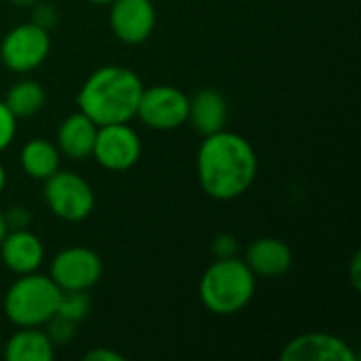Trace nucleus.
Instances as JSON below:
<instances>
[{
	"mask_svg": "<svg viewBox=\"0 0 361 361\" xmlns=\"http://www.w3.org/2000/svg\"><path fill=\"white\" fill-rule=\"evenodd\" d=\"M258 176V154L247 137L220 129L203 135L197 150V178L201 190L214 201L243 197Z\"/></svg>",
	"mask_w": 361,
	"mask_h": 361,
	"instance_id": "f257e3e1",
	"label": "nucleus"
},
{
	"mask_svg": "<svg viewBox=\"0 0 361 361\" xmlns=\"http://www.w3.org/2000/svg\"><path fill=\"white\" fill-rule=\"evenodd\" d=\"M144 91V82L137 72L125 66H102L93 70L78 95L76 104L97 127L112 123H131L137 112V104Z\"/></svg>",
	"mask_w": 361,
	"mask_h": 361,
	"instance_id": "f03ea898",
	"label": "nucleus"
},
{
	"mask_svg": "<svg viewBox=\"0 0 361 361\" xmlns=\"http://www.w3.org/2000/svg\"><path fill=\"white\" fill-rule=\"evenodd\" d=\"M256 281L243 258H216L199 279V300L212 315L231 317L252 302Z\"/></svg>",
	"mask_w": 361,
	"mask_h": 361,
	"instance_id": "7ed1b4c3",
	"label": "nucleus"
},
{
	"mask_svg": "<svg viewBox=\"0 0 361 361\" xmlns=\"http://www.w3.org/2000/svg\"><path fill=\"white\" fill-rule=\"evenodd\" d=\"M59 296L61 290L53 279L36 271L17 275L2 298V309L6 319L17 328H42L57 313Z\"/></svg>",
	"mask_w": 361,
	"mask_h": 361,
	"instance_id": "20e7f679",
	"label": "nucleus"
},
{
	"mask_svg": "<svg viewBox=\"0 0 361 361\" xmlns=\"http://www.w3.org/2000/svg\"><path fill=\"white\" fill-rule=\"evenodd\" d=\"M49 212L61 222H82L95 209V192L91 184L70 169H57L44 180L42 190Z\"/></svg>",
	"mask_w": 361,
	"mask_h": 361,
	"instance_id": "39448f33",
	"label": "nucleus"
},
{
	"mask_svg": "<svg viewBox=\"0 0 361 361\" xmlns=\"http://www.w3.org/2000/svg\"><path fill=\"white\" fill-rule=\"evenodd\" d=\"M51 53L49 30L34 21L11 27L0 40V61L15 74H27L40 68Z\"/></svg>",
	"mask_w": 361,
	"mask_h": 361,
	"instance_id": "423d86ee",
	"label": "nucleus"
},
{
	"mask_svg": "<svg viewBox=\"0 0 361 361\" xmlns=\"http://www.w3.org/2000/svg\"><path fill=\"white\" fill-rule=\"evenodd\" d=\"M104 275V262L97 252L85 245L59 250L49 262V277L61 292H89Z\"/></svg>",
	"mask_w": 361,
	"mask_h": 361,
	"instance_id": "0eeeda50",
	"label": "nucleus"
},
{
	"mask_svg": "<svg viewBox=\"0 0 361 361\" xmlns=\"http://www.w3.org/2000/svg\"><path fill=\"white\" fill-rule=\"evenodd\" d=\"M190 95L171 85L144 87L135 118L152 131H173L188 121Z\"/></svg>",
	"mask_w": 361,
	"mask_h": 361,
	"instance_id": "6e6552de",
	"label": "nucleus"
},
{
	"mask_svg": "<svg viewBox=\"0 0 361 361\" xmlns=\"http://www.w3.org/2000/svg\"><path fill=\"white\" fill-rule=\"evenodd\" d=\"M91 157L106 171H129L142 159V140L129 123L99 125Z\"/></svg>",
	"mask_w": 361,
	"mask_h": 361,
	"instance_id": "1a4fd4ad",
	"label": "nucleus"
},
{
	"mask_svg": "<svg viewBox=\"0 0 361 361\" xmlns=\"http://www.w3.org/2000/svg\"><path fill=\"white\" fill-rule=\"evenodd\" d=\"M110 30L127 47L144 44L157 27V8L152 0H114L110 4Z\"/></svg>",
	"mask_w": 361,
	"mask_h": 361,
	"instance_id": "9d476101",
	"label": "nucleus"
},
{
	"mask_svg": "<svg viewBox=\"0 0 361 361\" xmlns=\"http://www.w3.org/2000/svg\"><path fill=\"white\" fill-rule=\"evenodd\" d=\"M281 361H357L360 355L351 345L328 332H305L290 338L281 353Z\"/></svg>",
	"mask_w": 361,
	"mask_h": 361,
	"instance_id": "9b49d317",
	"label": "nucleus"
},
{
	"mask_svg": "<svg viewBox=\"0 0 361 361\" xmlns=\"http://www.w3.org/2000/svg\"><path fill=\"white\" fill-rule=\"evenodd\" d=\"M0 260L13 275L36 273L44 262V243L30 228H8L0 243Z\"/></svg>",
	"mask_w": 361,
	"mask_h": 361,
	"instance_id": "f8f14e48",
	"label": "nucleus"
},
{
	"mask_svg": "<svg viewBox=\"0 0 361 361\" xmlns=\"http://www.w3.org/2000/svg\"><path fill=\"white\" fill-rule=\"evenodd\" d=\"M243 260L256 279H279L292 269L294 252L283 239L258 237L247 245Z\"/></svg>",
	"mask_w": 361,
	"mask_h": 361,
	"instance_id": "ddd939ff",
	"label": "nucleus"
},
{
	"mask_svg": "<svg viewBox=\"0 0 361 361\" xmlns=\"http://www.w3.org/2000/svg\"><path fill=\"white\" fill-rule=\"evenodd\" d=\"M95 135H97V125L78 110L61 121L57 129L55 146L61 157L70 161H85L93 152Z\"/></svg>",
	"mask_w": 361,
	"mask_h": 361,
	"instance_id": "4468645a",
	"label": "nucleus"
},
{
	"mask_svg": "<svg viewBox=\"0 0 361 361\" xmlns=\"http://www.w3.org/2000/svg\"><path fill=\"white\" fill-rule=\"evenodd\" d=\"M226 118H228V104L220 91L199 89L195 95H190L186 125H192V129L197 133H201V135L216 133V131L224 129Z\"/></svg>",
	"mask_w": 361,
	"mask_h": 361,
	"instance_id": "2eb2a0df",
	"label": "nucleus"
},
{
	"mask_svg": "<svg viewBox=\"0 0 361 361\" xmlns=\"http://www.w3.org/2000/svg\"><path fill=\"white\" fill-rule=\"evenodd\" d=\"M0 351L6 361H51L55 357V345L40 328H19Z\"/></svg>",
	"mask_w": 361,
	"mask_h": 361,
	"instance_id": "dca6fc26",
	"label": "nucleus"
},
{
	"mask_svg": "<svg viewBox=\"0 0 361 361\" xmlns=\"http://www.w3.org/2000/svg\"><path fill=\"white\" fill-rule=\"evenodd\" d=\"M19 165L23 173L36 182H44L61 165V154L55 142L44 137H32L23 144L19 152Z\"/></svg>",
	"mask_w": 361,
	"mask_h": 361,
	"instance_id": "f3484780",
	"label": "nucleus"
},
{
	"mask_svg": "<svg viewBox=\"0 0 361 361\" xmlns=\"http://www.w3.org/2000/svg\"><path fill=\"white\" fill-rule=\"evenodd\" d=\"M44 102H47L44 87L32 78L17 80L15 85L8 87V91L4 95V104L17 118H30V116L38 114L44 108Z\"/></svg>",
	"mask_w": 361,
	"mask_h": 361,
	"instance_id": "a211bd4d",
	"label": "nucleus"
},
{
	"mask_svg": "<svg viewBox=\"0 0 361 361\" xmlns=\"http://www.w3.org/2000/svg\"><path fill=\"white\" fill-rule=\"evenodd\" d=\"M91 311V298L87 292H61L59 305H57V315L80 324Z\"/></svg>",
	"mask_w": 361,
	"mask_h": 361,
	"instance_id": "6ab92c4d",
	"label": "nucleus"
},
{
	"mask_svg": "<svg viewBox=\"0 0 361 361\" xmlns=\"http://www.w3.org/2000/svg\"><path fill=\"white\" fill-rule=\"evenodd\" d=\"M42 328H47L44 332L49 334V338L55 345V349L68 345L76 336V324L70 322V319H66V317H61V315H57V313Z\"/></svg>",
	"mask_w": 361,
	"mask_h": 361,
	"instance_id": "aec40b11",
	"label": "nucleus"
},
{
	"mask_svg": "<svg viewBox=\"0 0 361 361\" xmlns=\"http://www.w3.org/2000/svg\"><path fill=\"white\" fill-rule=\"evenodd\" d=\"M17 116L8 110L4 99H0V152H4L17 135Z\"/></svg>",
	"mask_w": 361,
	"mask_h": 361,
	"instance_id": "412c9836",
	"label": "nucleus"
},
{
	"mask_svg": "<svg viewBox=\"0 0 361 361\" xmlns=\"http://www.w3.org/2000/svg\"><path fill=\"white\" fill-rule=\"evenodd\" d=\"M30 21H34L36 25H40V27H44V30H51L57 21H59V15H57V11H55V6L53 4H44V2H36L34 6H32V19Z\"/></svg>",
	"mask_w": 361,
	"mask_h": 361,
	"instance_id": "4be33fe9",
	"label": "nucleus"
},
{
	"mask_svg": "<svg viewBox=\"0 0 361 361\" xmlns=\"http://www.w3.org/2000/svg\"><path fill=\"white\" fill-rule=\"evenodd\" d=\"M237 252H239V241L235 239V235H231V233L216 235V239L212 243V254L216 258H231V256H237Z\"/></svg>",
	"mask_w": 361,
	"mask_h": 361,
	"instance_id": "5701e85b",
	"label": "nucleus"
},
{
	"mask_svg": "<svg viewBox=\"0 0 361 361\" xmlns=\"http://www.w3.org/2000/svg\"><path fill=\"white\" fill-rule=\"evenodd\" d=\"M4 218H6L8 228H27L30 220H32V216H30V212L25 207H11L4 214Z\"/></svg>",
	"mask_w": 361,
	"mask_h": 361,
	"instance_id": "b1692460",
	"label": "nucleus"
},
{
	"mask_svg": "<svg viewBox=\"0 0 361 361\" xmlns=\"http://www.w3.org/2000/svg\"><path fill=\"white\" fill-rule=\"evenodd\" d=\"M85 361H125V357L112 349H106V347H95V349H89L85 355Z\"/></svg>",
	"mask_w": 361,
	"mask_h": 361,
	"instance_id": "393cba45",
	"label": "nucleus"
},
{
	"mask_svg": "<svg viewBox=\"0 0 361 361\" xmlns=\"http://www.w3.org/2000/svg\"><path fill=\"white\" fill-rule=\"evenodd\" d=\"M349 279H351V286L355 292L361 290V254L355 252L353 260H351V269H349Z\"/></svg>",
	"mask_w": 361,
	"mask_h": 361,
	"instance_id": "a878e982",
	"label": "nucleus"
},
{
	"mask_svg": "<svg viewBox=\"0 0 361 361\" xmlns=\"http://www.w3.org/2000/svg\"><path fill=\"white\" fill-rule=\"evenodd\" d=\"M8 233V224H6V218H4V212L0 209V243L4 239V235Z\"/></svg>",
	"mask_w": 361,
	"mask_h": 361,
	"instance_id": "bb28decb",
	"label": "nucleus"
},
{
	"mask_svg": "<svg viewBox=\"0 0 361 361\" xmlns=\"http://www.w3.org/2000/svg\"><path fill=\"white\" fill-rule=\"evenodd\" d=\"M11 2H13L15 6H21V8H23V6H34L38 0H11Z\"/></svg>",
	"mask_w": 361,
	"mask_h": 361,
	"instance_id": "cd10ccee",
	"label": "nucleus"
},
{
	"mask_svg": "<svg viewBox=\"0 0 361 361\" xmlns=\"http://www.w3.org/2000/svg\"><path fill=\"white\" fill-rule=\"evenodd\" d=\"M4 186H6V171H4V165L0 163V195L4 190Z\"/></svg>",
	"mask_w": 361,
	"mask_h": 361,
	"instance_id": "c85d7f7f",
	"label": "nucleus"
},
{
	"mask_svg": "<svg viewBox=\"0 0 361 361\" xmlns=\"http://www.w3.org/2000/svg\"><path fill=\"white\" fill-rule=\"evenodd\" d=\"M91 4H97V6H110L114 0H89Z\"/></svg>",
	"mask_w": 361,
	"mask_h": 361,
	"instance_id": "c756f323",
	"label": "nucleus"
},
{
	"mask_svg": "<svg viewBox=\"0 0 361 361\" xmlns=\"http://www.w3.org/2000/svg\"><path fill=\"white\" fill-rule=\"evenodd\" d=\"M0 349H2V334H0Z\"/></svg>",
	"mask_w": 361,
	"mask_h": 361,
	"instance_id": "7c9ffc66",
	"label": "nucleus"
}]
</instances>
